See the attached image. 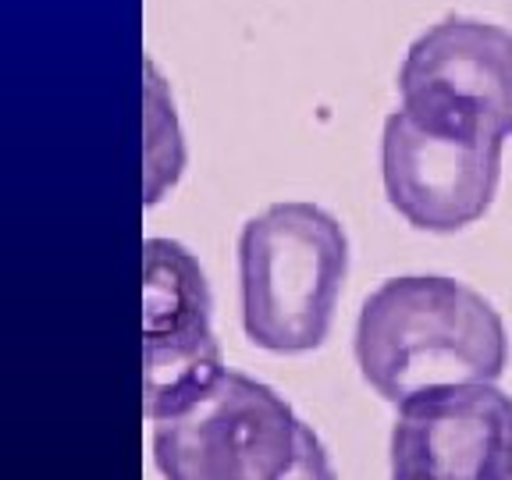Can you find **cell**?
<instances>
[{
    "mask_svg": "<svg viewBox=\"0 0 512 480\" xmlns=\"http://www.w3.org/2000/svg\"><path fill=\"white\" fill-rule=\"evenodd\" d=\"M352 352L363 381L399 409L448 384H495L509 367V331L477 288L402 274L363 299Z\"/></svg>",
    "mask_w": 512,
    "mask_h": 480,
    "instance_id": "1",
    "label": "cell"
},
{
    "mask_svg": "<svg viewBox=\"0 0 512 480\" xmlns=\"http://www.w3.org/2000/svg\"><path fill=\"white\" fill-rule=\"evenodd\" d=\"M349 274V239L317 203H271L239 235L242 331L256 349L299 356L328 342Z\"/></svg>",
    "mask_w": 512,
    "mask_h": 480,
    "instance_id": "2",
    "label": "cell"
},
{
    "mask_svg": "<svg viewBox=\"0 0 512 480\" xmlns=\"http://www.w3.org/2000/svg\"><path fill=\"white\" fill-rule=\"evenodd\" d=\"M164 480H338L328 448L292 402L239 370L153 424Z\"/></svg>",
    "mask_w": 512,
    "mask_h": 480,
    "instance_id": "3",
    "label": "cell"
},
{
    "mask_svg": "<svg viewBox=\"0 0 512 480\" xmlns=\"http://www.w3.org/2000/svg\"><path fill=\"white\" fill-rule=\"evenodd\" d=\"M207 274L171 239L143 242V409L150 424L189 409L221 381Z\"/></svg>",
    "mask_w": 512,
    "mask_h": 480,
    "instance_id": "4",
    "label": "cell"
},
{
    "mask_svg": "<svg viewBox=\"0 0 512 480\" xmlns=\"http://www.w3.org/2000/svg\"><path fill=\"white\" fill-rule=\"evenodd\" d=\"M402 111L445 132L512 136V32L477 18H441L399 68Z\"/></svg>",
    "mask_w": 512,
    "mask_h": 480,
    "instance_id": "5",
    "label": "cell"
},
{
    "mask_svg": "<svg viewBox=\"0 0 512 480\" xmlns=\"http://www.w3.org/2000/svg\"><path fill=\"white\" fill-rule=\"evenodd\" d=\"M502 150V139L445 132L399 107L388 114L381 136L384 196L416 232H463L495 203Z\"/></svg>",
    "mask_w": 512,
    "mask_h": 480,
    "instance_id": "6",
    "label": "cell"
},
{
    "mask_svg": "<svg viewBox=\"0 0 512 480\" xmlns=\"http://www.w3.org/2000/svg\"><path fill=\"white\" fill-rule=\"evenodd\" d=\"M388 466V480H512V395L448 384L402 402Z\"/></svg>",
    "mask_w": 512,
    "mask_h": 480,
    "instance_id": "7",
    "label": "cell"
}]
</instances>
